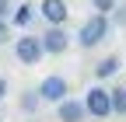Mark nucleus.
Wrapping results in <instances>:
<instances>
[{
  "label": "nucleus",
  "instance_id": "9b49d317",
  "mask_svg": "<svg viewBox=\"0 0 126 122\" xmlns=\"http://www.w3.org/2000/svg\"><path fill=\"white\" fill-rule=\"evenodd\" d=\"M109 101H112V115H126V87H112Z\"/></svg>",
  "mask_w": 126,
  "mask_h": 122
},
{
  "label": "nucleus",
  "instance_id": "20e7f679",
  "mask_svg": "<svg viewBox=\"0 0 126 122\" xmlns=\"http://www.w3.org/2000/svg\"><path fill=\"white\" fill-rule=\"evenodd\" d=\"M39 42H42V52L46 56H63V52L70 49V35L63 32V24H49L39 35Z\"/></svg>",
  "mask_w": 126,
  "mask_h": 122
},
{
  "label": "nucleus",
  "instance_id": "dca6fc26",
  "mask_svg": "<svg viewBox=\"0 0 126 122\" xmlns=\"http://www.w3.org/2000/svg\"><path fill=\"white\" fill-rule=\"evenodd\" d=\"M116 18H119V24H126V4L119 7V14H116Z\"/></svg>",
  "mask_w": 126,
  "mask_h": 122
},
{
  "label": "nucleus",
  "instance_id": "f257e3e1",
  "mask_svg": "<svg viewBox=\"0 0 126 122\" xmlns=\"http://www.w3.org/2000/svg\"><path fill=\"white\" fill-rule=\"evenodd\" d=\"M105 35H109V14H91L77 32V42H81V49H94L105 42Z\"/></svg>",
  "mask_w": 126,
  "mask_h": 122
},
{
  "label": "nucleus",
  "instance_id": "6e6552de",
  "mask_svg": "<svg viewBox=\"0 0 126 122\" xmlns=\"http://www.w3.org/2000/svg\"><path fill=\"white\" fill-rule=\"evenodd\" d=\"M35 14H39V11L32 7L28 0H18V7L11 11V18H7V21H11V28H28L32 21H35Z\"/></svg>",
  "mask_w": 126,
  "mask_h": 122
},
{
  "label": "nucleus",
  "instance_id": "2eb2a0df",
  "mask_svg": "<svg viewBox=\"0 0 126 122\" xmlns=\"http://www.w3.org/2000/svg\"><path fill=\"white\" fill-rule=\"evenodd\" d=\"M7 91H11V84H7V77H0V101L7 98Z\"/></svg>",
  "mask_w": 126,
  "mask_h": 122
},
{
  "label": "nucleus",
  "instance_id": "f8f14e48",
  "mask_svg": "<svg viewBox=\"0 0 126 122\" xmlns=\"http://www.w3.org/2000/svg\"><path fill=\"white\" fill-rule=\"evenodd\" d=\"M94 4V14H109V11H116V0H91Z\"/></svg>",
  "mask_w": 126,
  "mask_h": 122
},
{
  "label": "nucleus",
  "instance_id": "39448f33",
  "mask_svg": "<svg viewBox=\"0 0 126 122\" xmlns=\"http://www.w3.org/2000/svg\"><path fill=\"white\" fill-rule=\"evenodd\" d=\"M67 94H70V84H67V77H60V73H49V77L39 84V98L49 101V105H60Z\"/></svg>",
  "mask_w": 126,
  "mask_h": 122
},
{
  "label": "nucleus",
  "instance_id": "4468645a",
  "mask_svg": "<svg viewBox=\"0 0 126 122\" xmlns=\"http://www.w3.org/2000/svg\"><path fill=\"white\" fill-rule=\"evenodd\" d=\"M11 11H14V0H0V18H11Z\"/></svg>",
  "mask_w": 126,
  "mask_h": 122
},
{
  "label": "nucleus",
  "instance_id": "1a4fd4ad",
  "mask_svg": "<svg viewBox=\"0 0 126 122\" xmlns=\"http://www.w3.org/2000/svg\"><path fill=\"white\" fill-rule=\"evenodd\" d=\"M18 108L25 115H35L42 108V98H39V91H21V98H18Z\"/></svg>",
  "mask_w": 126,
  "mask_h": 122
},
{
  "label": "nucleus",
  "instance_id": "ddd939ff",
  "mask_svg": "<svg viewBox=\"0 0 126 122\" xmlns=\"http://www.w3.org/2000/svg\"><path fill=\"white\" fill-rule=\"evenodd\" d=\"M7 42H11V21L0 18V45H7Z\"/></svg>",
  "mask_w": 126,
  "mask_h": 122
},
{
  "label": "nucleus",
  "instance_id": "9d476101",
  "mask_svg": "<svg viewBox=\"0 0 126 122\" xmlns=\"http://www.w3.org/2000/svg\"><path fill=\"white\" fill-rule=\"evenodd\" d=\"M116 70H119V56H105L98 66H94V77H102V80H109V77H116Z\"/></svg>",
  "mask_w": 126,
  "mask_h": 122
},
{
  "label": "nucleus",
  "instance_id": "f03ea898",
  "mask_svg": "<svg viewBox=\"0 0 126 122\" xmlns=\"http://www.w3.org/2000/svg\"><path fill=\"white\" fill-rule=\"evenodd\" d=\"M14 56H18V63H25V66H35L39 59L46 56V52H42V42H39V35L25 32L21 38H14Z\"/></svg>",
  "mask_w": 126,
  "mask_h": 122
},
{
  "label": "nucleus",
  "instance_id": "7ed1b4c3",
  "mask_svg": "<svg viewBox=\"0 0 126 122\" xmlns=\"http://www.w3.org/2000/svg\"><path fill=\"white\" fill-rule=\"evenodd\" d=\"M84 112L91 119H109L112 115V101H109V87H88V94H84Z\"/></svg>",
  "mask_w": 126,
  "mask_h": 122
},
{
  "label": "nucleus",
  "instance_id": "423d86ee",
  "mask_svg": "<svg viewBox=\"0 0 126 122\" xmlns=\"http://www.w3.org/2000/svg\"><path fill=\"white\" fill-rule=\"evenodd\" d=\"M56 119L60 122H84L88 112H84V101H77V98H63L56 105Z\"/></svg>",
  "mask_w": 126,
  "mask_h": 122
},
{
  "label": "nucleus",
  "instance_id": "0eeeda50",
  "mask_svg": "<svg viewBox=\"0 0 126 122\" xmlns=\"http://www.w3.org/2000/svg\"><path fill=\"white\" fill-rule=\"evenodd\" d=\"M39 14L49 24H63L70 11H67V0H42V4H39Z\"/></svg>",
  "mask_w": 126,
  "mask_h": 122
},
{
  "label": "nucleus",
  "instance_id": "f3484780",
  "mask_svg": "<svg viewBox=\"0 0 126 122\" xmlns=\"http://www.w3.org/2000/svg\"><path fill=\"white\" fill-rule=\"evenodd\" d=\"M28 122H35V119H28Z\"/></svg>",
  "mask_w": 126,
  "mask_h": 122
},
{
  "label": "nucleus",
  "instance_id": "a211bd4d",
  "mask_svg": "<svg viewBox=\"0 0 126 122\" xmlns=\"http://www.w3.org/2000/svg\"><path fill=\"white\" fill-rule=\"evenodd\" d=\"M0 122H4V119H0Z\"/></svg>",
  "mask_w": 126,
  "mask_h": 122
}]
</instances>
